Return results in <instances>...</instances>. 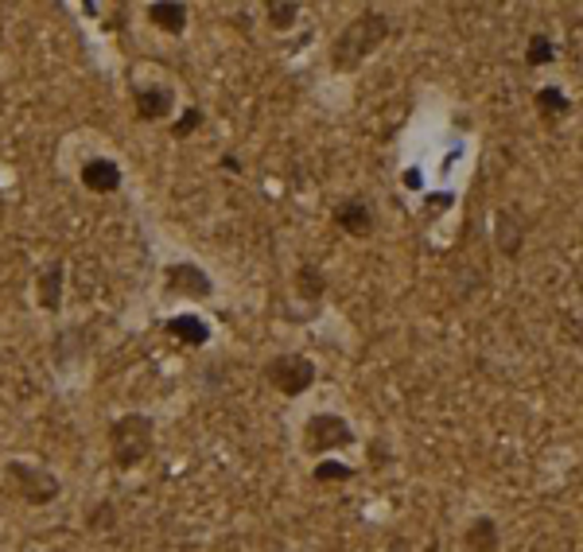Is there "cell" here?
Masks as SVG:
<instances>
[{
	"label": "cell",
	"mask_w": 583,
	"mask_h": 552,
	"mask_svg": "<svg viewBox=\"0 0 583 552\" xmlns=\"http://www.w3.org/2000/svg\"><path fill=\"white\" fill-rule=\"evenodd\" d=\"M537 106H541V109H557V113H564V109H568V101H564V94H560V90H552V86H548V90L537 94Z\"/></svg>",
	"instance_id": "obj_18"
},
{
	"label": "cell",
	"mask_w": 583,
	"mask_h": 552,
	"mask_svg": "<svg viewBox=\"0 0 583 552\" xmlns=\"http://www.w3.org/2000/svg\"><path fill=\"white\" fill-rule=\"evenodd\" d=\"M552 39H545V36H533V43H529V63L533 66H545V63H552Z\"/></svg>",
	"instance_id": "obj_16"
},
{
	"label": "cell",
	"mask_w": 583,
	"mask_h": 552,
	"mask_svg": "<svg viewBox=\"0 0 583 552\" xmlns=\"http://www.w3.org/2000/svg\"><path fill=\"white\" fill-rule=\"evenodd\" d=\"M354 444V432L343 416L334 413H315L308 424H303V452L315 455V459H327L334 452H346Z\"/></svg>",
	"instance_id": "obj_2"
},
{
	"label": "cell",
	"mask_w": 583,
	"mask_h": 552,
	"mask_svg": "<svg viewBox=\"0 0 583 552\" xmlns=\"http://www.w3.org/2000/svg\"><path fill=\"white\" fill-rule=\"evenodd\" d=\"M334 222H339V226L346 230V234L366 238V234H370V226H373V218H370V207H366V202L350 199V202H343V207L334 210Z\"/></svg>",
	"instance_id": "obj_9"
},
{
	"label": "cell",
	"mask_w": 583,
	"mask_h": 552,
	"mask_svg": "<svg viewBox=\"0 0 583 552\" xmlns=\"http://www.w3.org/2000/svg\"><path fill=\"white\" fill-rule=\"evenodd\" d=\"M300 16V8L296 5H269V20L276 27H292V20Z\"/></svg>",
	"instance_id": "obj_17"
},
{
	"label": "cell",
	"mask_w": 583,
	"mask_h": 552,
	"mask_svg": "<svg viewBox=\"0 0 583 552\" xmlns=\"http://www.w3.org/2000/svg\"><path fill=\"white\" fill-rule=\"evenodd\" d=\"M498 245H502V253H509V257L517 253V230H514V218H509L506 210L498 214Z\"/></svg>",
	"instance_id": "obj_15"
},
{
	"label": "cell",
	"mask_w": 583,
	"mask_h": 552,
	"mask_svg": "<svg viewBox=\"0 0 583 552\" xmlns=\"http://www.w3.org/2000/svg\"><path fill=\"white\" fill-rule=\"evenodd\" d=\"M199 125H202V113H199V109H187V113H183V121L175 125L171 133H175V137H191V133H195Z\"/></svg>",
	"instance_id": "obj_19"
},
{
	"label": "cell",
	"mask_w": 583,
	"mask_h": 552,
	"mask_svg": "<svg viewBox=\"0 0 583 552\" xmlns=\"http://www.w3.org/2000/svg\"><path fill=\"white\" fill-rule=\"evenodd\" d=\"M168 292L179 296H210V276H202V269L195 265H171L168 269Z\"/></svg>",
	"instance_id": "obj_7"
},
{
	"label": "cell",
	"mask_w": 583,
	"mask_h": 552,
	"mask_svg": "<svg viewBox=\"0 0 583 552\" xmlns=\"http://www.w3.org/2000/svg\"><path fill=\"white\" fill-rule=\"evenodd\" d=\"M269 382H272L276 394L300 397L303 389L315 382V366H312L308 358H300V354H284V358H276L272 366H269Z\"/></svg>",
	"instance_id": "obj_4"
},
{
	"label": "cell",
	"mask_w": 583,
	"mask_h": 552,
	"mask_svg": "<svg viewBox=\"0 0 583 552\" xmlns=\"http://www.w3.org/2000/svg\"><path fill=\"white\" fill-rule=\"evenodd\" d=\"M168 331L175 339L191 342V346H202L207 342V323H202L199 315H179V319H168Z\"/></svg>",
	"instance_id": "obj_12"
},
{
	"label": "cell",
	"mask_w": 583,
	"mask_h": 552,
	"mask_svg": "<svg viewBox=\"0 0 583 552\" xmlns=\"http://www.w3.org/2000/svg\"><path fill=\"white\" fill-rule=\"evenodd\" d=\"M152 447V420L144 416H121L113 424V459L121 463V467H133L148 455Z\"/></svg>",
	"instance_id": "obj_3"
},
{
	"label": "cell",
	"mask_w": 583,
	"mask_h": 552,
	"mask_svg": "<svg viewBox=\"0 0 583 552\" xmlns=\"http://www.w3.org/2000/svg\"><path fill=\"white\" fill-rule=\"evenodd\" d=\"M296 288H300L303 300H319V296H323V276H319L315 265H303L300 276H296Z\"/></svg>",
	"instance_id": "obj_14"
},
{
	"label": "cell",
	"mask_w": 583,
	"mask_h": 552,
	"mask_svg": "<svg viewBox=\"0 0 583 552\" xmlns=\"http://www.w3.org/2000/svg\"><path fill=\"white\" fill-rule=\"evenodd\" d=\"M148 20H152L156 27H164V32L179 36L183 27H187V8H183V5H152V8H148Z\"/></svg>",
	"instance_id": "obj_11"
},
{
	"label": "cell",
	"mask_w": 583,
	"mask_h": 552,
	"mask_svg": "<svg viewBox=\"0 0 583 552\" xmlns=\"http://www.w3.org/2000/svg\"><path fill=\"white\" fill-rule=\"evenodd\" d=\"M8 478L20 483V494L27 502H51L58 494V478L32 467V463H8Z\"/></svg>",
	"instance_id": "obj_5"
},
{
	"label": "cell",
	"mask_w": 583,
	"mask_h": 552,
	"mask_svg": "<svg viewBox=\"0 0 583 552\" xmlns=\"http://www.w3.org/2000/svg\"><path fill=\"white\" fill-rule=\"evenodd\" d=\"M82 183L86 191H97V195H109L121 187V168L113 159H86L82 164Z\"/></svg>",
	"instance_id": "obj_6"
},
{
	"label": "cell",
	"mask_w": 583,
	"mask_h": 552,
	"mask_svg": "<svg viewBox=\"0 0 583 552\" xmlns=\"http://www.w3.org/2000/svg\"><path fill=\"white\" fill-rule=\"evenodd\" d=\"M171 106H175V94L168 90V86H148V90H137V113L144 121H159L164 113H171Z\"/></svg>",
	"instance_id": "obj_8"
},
{
	"label": "cell",
	"mask_w": 583,
	"mask_h": 552,
	"mask_svg": "<svg viewBox=\"0 0 583 552\" xmlns=\"http://www.w3.org/2000/svg\"><path fill=\"white\" fill-rule=\"evenodd\" d=\"M350 475H354V471L343 467V463H323V467L315 471V478H350Z\"/></svg>",
	"instance_id": "obj_20"
},
{
	"label": "cell",
	"mask_w": 583,
	"mask_h": 552,
	"mask_svg": "<svg viewBox=\"0 0 583 552\" xmlns=\"http://www.w3.org/2000/svg\"><path fill=\"white\" fill-rule=\"evenodd\" d=\"M58 288H63V265H47L39 272V303L58 308Z\"/></svg>",
	"instance_id": "obj_13"
},
{
	"label": "cell",
	"mask_w": 583,
	"mask_h": 552,
	"mask_svg": "<svg viewBox=\"0 0 583 552\" xmlns=\"http://www.w3.org/2000/svg\"><path fill=\"white\" fill-rule=\"evenodd\" d=\"M389 36V24L382 12H362L358 20H350L346 32L334 39L331 47V66L334 70H354L362 66V59H366L370 51H377V43H382Z\"/></svg>",
	"instance_id": "obj_1"
},
{
	"label": "cell",
	"mask_w": 583,
	"mask_h": 552,
	"mask_svg": "<svg viewBox=\"0 0 583 552\" xmlns=\"http://www.w3.org/2000/svg\"><path fill=\"white\" fill-rule=\"evenodd\" d=\"M463 541L471 552H494L498 548V526H494V517H475L471 526H466Z\"/></svg>",
	"instance_id": "obj_10"
}]
</instances>
